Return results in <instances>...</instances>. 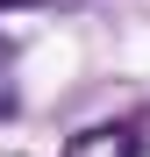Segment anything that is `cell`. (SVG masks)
Returning <instances> with one entry per match:
<instances>
[{
    "instance_id": "cell-3",
    "label": "cell",
    "mask_w": 150,
    "mask_h": 157,
    "mask_svg": "<svg viewBox=\"0 0 150 157\" xmlns=\"http://www.w3.org/2000/svg\"><path fill=\"white\" fill-rule=\"evenodd\" d=\"M7 114H14V86L0 78V121H7Z\"/></svg>"
},
{
    "instance_id": "cell-1",
    "label": "cell",
    "mask_w": 150,
    "mask_h": 157,
    "mask_svg": "<svg viewBox=\"0 0 150 157\" xmlns=\"http://www.w3.org/2000/svg\"><path fill=\"white\" fill-rule=\"evenodd\" d=\"M136 150H143V136L129 121H93V128H79L64 143V157H136Z\"/></svg>"
},
{
    "instance_id": "cell-2",
    "label": "cell",
    "mask_w": 150,
    "mask_h": 157,
    "mask_svg": "<svg viewBox=\"0 0 150 157\" xmlns=\"http://www.w3.org/2000/svg\"><path fill=\"white\" fill-rule=\"evenodd\" d=\"M7 7H71V0H0V14Z\"/></svg>"
},
{
    "instance_id": "cell-4",
    "label": "cell",
    "mask_w": 150,
    "mask_h": 157,
    "mask_svg": "<svg viewBox=\"0 0 150 157\" xmlns=\"http://www.w3.org/2000/svg\"><path fill=\"white\" fill-rule=\"evenodd\" d=\"M7 57H14V43H7V36H0V71H7Z\"/></svg>"
}]
</instances>
